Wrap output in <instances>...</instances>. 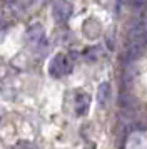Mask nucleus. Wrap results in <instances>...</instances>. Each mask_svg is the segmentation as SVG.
Instances as JSON below:
<instances>
[{
	"instance_id": "1",
	"label": "nucleus",
	"mask_w": 147,
	"mask_h": 149,
	"mask_svg": "<svg viewBox=\"0 0 147 149\" xmlns=\"http://www.w3.org/2000/svg\"><path fill=\"white\" fill-rule=\"evenodd\" d=\"M129 44H130L129 54L132 57H137L147 45V15L139 19L129 29Z\"/></svg>"
},
{
	"instance_id": "2",
	"label": "nucleus",
	"mask_w": 147,
	"mask_h": 149,
	"mask_svg": "<svg viewBox=\"0 0 147 149\" xmlns=\"http://www.w3.org/2000/svg\"><path fill=\"white\" fill-rule=\"evenodd\" d=\"M70 70H72V61L65 54L53 55V59L49 64V74L52 75V77H55V79L67 75Z\"/></svg>"
},
{
	"instance_id": "3",
	"label": "nucleus",
	"mask_w": 147,
	"mask_h": 149,
	"mask_svg": "<svg viewBox=\"0 0 147 149\" xmlns=\"http://www.w3.org/2000/svg\"><path fill=\"white\" fill-rule=\"evenodd\" d=\"M72 12H74L72 3L67 2V0H57L52 7V15L59 24H64V22L69 20L72 17Z\"/></svg>"
},
{
	"instance_id": "4",
	"label": "nucleus",
	"mask_w": 147,
	"mask_h": 149,
	"mask_svg": "<svg viewBox=\"0 0 147 149\" xmlns=\"http://www.w3.org/2000/svg\"><path fill=\"white\" fill-rule=\"evenodd\" d=\"M75 112L79 116H85L89 112V107H90V95L85 94V92H79L75 95Z\"/></svg>"
},
{
	"instance_id": "5",
	"label": "nucleus",
	"mask_w": 147,
	"mask_h": 149,
	"mask_svg": "<svg viewBox=\"0 0 147 149\" xmlns=\"http://www.w3.org/2000/svg\"><path fill=\"white\" fill-rule=\"evenodd\" d=\"M27 39L32 44H39L44 39V27L40 24H32L28 27V30H27Z\"/></svg>"
},
{
	"instance_id": "6",
	"label": "nucleus",
	"mask_w": 147,
	"mask_h": 149,
	"mask_svg": "<svg viewBox=\"0 0 147 149\" xmlns=\"http://www.w3.org/2000/svg\"><path fill=\"white\" fill-rule=\"evenodd\" d=\"M110 97V84L109 82H102L97 89V102H99L100 107H105L107 102Z\"/></svg>"
},
{
	"instance_id": "7",
	"label": "nucleus",
	"mask_w": 147,
	"mask_h": 149,
	"mask_svg": "<svg viewBox=\"0 0 147 149\" xmlns=\"http://www.w3.org/2000/svg\"><path fill=\"white\" fill-rule=\"evenodd\" d=\"M130 7L135 8H147V0H126Z\"/></svg>"
}]
</instances>
